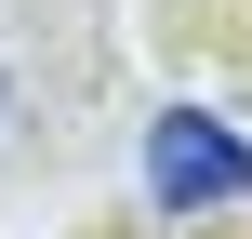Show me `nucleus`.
Masks as SVG:
<instances>
[{
	"label": "nucleus",
	"mask_w": 252,
	"mask_h": 239,
	"mask_svg": "<svg viewBox=\"0 0 252 239\" xmlns=\"http://www.w3.org/2000/svg\"><path fill=\"white\" fill-rule=\"evenodd\" d=\"M146 200H159V213L252 200V146L213 120V106H159V120H146Z\"/></svg>",
	"instance_id": "obj_1"
},
{
	"label": "nucleus",
	"mask_w": 252,
	"mask_h": 239,
	"mask_svg": "<svg viewBox=\"0 0 252 239\" xmlns=\"http://www.w3.org/2000/svg\"><path fill=\"white\" fill-rule=\"evenodd\" d=\"M0 120H13V80H0Z\"/></svg>",
	"instance_id": "obj_2"
}]
</instances>
